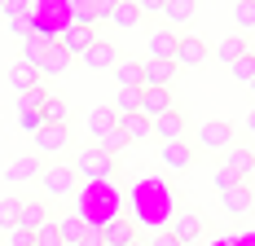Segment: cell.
Returning a JSON list of instances; mask_svg holds the SVG:
<instances>
[{"label":"cell","mask_w":255,"mask_h":246,"mask_svg":"<svg viewBox=\"0 0 255 246\" xmlns=\"http://www.w3.org/2000/svg\"><path fill=\"white\" fill-rule=\"evenodd\" d=\"M75 176H88V180H110V176H119V163H115V154H106L97 145H84L75 154Z\"/></svg>","instance_id":"1"},{"label":"cell","mask_w":255,"mask_h":246,"mask_svg":"<svg viewBox=\"0 0 255 246\" xmlns=\"http://www.w3.org/2000/svg\"><path fill=\"white\" fill-rule=\"evenodd\" d=\"M167 233H172L180 246H198V242H203V211L180 207L176 216H172V224H167Z\"/></svg>","instance_id":"2"},{"label":"cell","mask_w":255,"mask_h":246,"mask_svg":"<svg viewBox=\"0 0 255 246\" xmlns=\"http://www.w3.org/2000/svg\"><path fill=\"white\" fill-rule=\"evenodd\" d=\"M31 141H35L40 158H53V154H62V149L71 145V127L66 123H44L40 132H31Z\"/></svg>","instance_id":"3"},{"label":"cell","mask_w":255,"mask_h":246,"mask_svg":"<svg viewBox=\"0 0 255 246\" xmlns=\"http://www.w3.org/2000/svg\"><path fill=\"white\" fill-rule=\"evenodd\" d=\"M207 57H211V49H207L203 35H180V40H176V57H172V62H176V71H198Z\"/></svg>","instance_id":"4"},{"label":"cell","mask_w":255,"mask_h":246,"mask_svg":"<svg viewBox=\"0 0 255 246\" xmlns=\"http://www.w3.org/2000/svg\"><path fill=\"white\" fill-rule=\"evenodd\" d=\"M176 62H158V57H145L141 62V88H172L176 84Z\"/></svg>","instance_id":"5"},{"label":"cell","mask_w":255,"mask_h":246,"mask_svg":"<svg viewBox=\"0 0 255 246\" xmlns=\"http://www.w3.org/2000/svg\"><path fill=\"white\" fill-rule=\"evenodd\" d=\"M40 185H44V194L49 198H66L75 189V167H66V163H53L40 172Z\"/></svg>","instance_id":"6"},{"label":"cell","mask_w":255,"mask_h":246,"mask_svg":"<svg viewBox=\"0 0 255 246\" xmlns=\"http://www.w3.org/2000/svg\"><path fill=\"white\" fill-rule=\"evenodd\" d=\"M198 141H203V149H211V154H225V149L233 145V123L207 119L203 127H198Z\"/></svg>","instance_id":"7"},{"label":"cell","mask_w":255,"mask_h":246,"mask_svg":"<svg viewBox=\"0 0 255 246\" xmlns=\"http://www.w3.org/2000/svg\"><path fill=\"white\" fill-rule=\"evenodd\" d=\"M158 158H163V167L167 172H189L194 167V145L180 136V141H163L158 145Z\"/></svg>","instance_id":"8"},{"label":"cell","mask_w":255,"mask_h":246,"mask_svg":"<svg viewBox=\"0 0 255 246\" xmlns=\"http://www.w3.org/2000/svg\"><path fill=\"white\" fill-rule=\"evenodd\" d=\"M154 127V141H180L185 132H189V119H185V110H167V115H158V119L150 123Z\"/></svg>","instance_id":"9"},{"label":"cell","mask_w":255,"mask_h":246,"mask_svg":"<svg viewBox=\"0 0 255 246\" xmlns=\"http://www.w3.org/2000/svg\"><path fill=\"white\" fill-rule=\"evenodd\" d=\"M40 172H44V158H40V154H18V158L4 167V180L26 185V180H40Z\"/></svg>","instance_id":"10"},{"label":"cell","mask_w":255,"mask_h":246,"mask_svg":"<svg viewBox=\"0 0 255 246\" xmlns=\"http://www.w3.org/2000/svg\"><path fill=\"white\" fill-rule=\"evenodd\" d=\"M220 202H225V211H233V216H251L255 211V194L247 180H238V185H229V189H220Z\"/></svg>","instance_id":"11"},{"label":"cell","mask_w":255,"mask_h":246,"mask_svg":"<svg viewBox=\"0 0 255 246\" xmlns=\"http://www.w3.org/2000/svg\"><path fill=\"white\" fill-rule=\"evenodd\" d=\"M79 62H84L88 71H110V66L119 62V53H115V44H110V40H93L88 49L79 53Z\"/></svg>","instance_id":"12"},{"label":"cell","mask_w":255,"mask_h":246,"mask_svg":"<svg viewBox=\"0 0 255 246\" xmlns=\"http://www.w3.org/2000/svg\"><path fill=\"white\" fill-rule=\"evenodd\" d=\"M176 101H172V88H141V110L136 115H145V119H158V115H167Z\"/></svg>","instance_id":"13"},{"label":"cell","mask_w":255,"mask_h":246,"mask_svg":"<svg viewBox=\"0 0 255 246\" xmlns=\"http://www.w3.org/2000/svg\"><path fill=\"white\" fill-rule=\"evenodd\" d=\"M225 167H229L238 180H251V176H255V149H247V145H229V149H225Z\"/></svg>","instance_id":"14"},{"label":"cell","mask_w":255,"mask_h":246,"mask_svg":"<svg viewBox=\"0 0 255 246\" xmlns=\"http://www.w3.org/2000/svg\"><path fill=\"white\" fill-rule=\"evenodd\" d=\"M53 40H57L53 31H44V26H35V31H31V35L22 40V62H31V66H40V62H44V53H49V44H53Z\"/></svg>","instance_id":"15"},{"label":"cell","mask_w":255,"mask_h":246,"mask_svg":"<svg viewBox=\"0 0 255 246\" xmlns=\"http://www.w3.org/2000/svg\"><path fill=\"white\" fill-rule=\"evenodd\" d=\"M132 242H136V233H132V224L124 216L102 220V246H132Z\"/></svg>","instance_id":"16"},{"label":"cell","mask_w":255,"mask_h":246,"mask_svg":"<svg viewBox=\"0 0 255 246\" xmlns=\"http://www.w3.org/2000/svg\"><path fill=\"white\" fill-rule=\"evenodd\" d=\"M71 62H75V57H71V53H66L62 44H57V40H53V44H49V53H44V62H40V79L66 75V71H71Z\"/></svg>","instance_id":"17"},{"label":"cell","mask_w":255,"mask_h":246,"mask_svg":"<svg viewBox=\"0 0 255 246\" xmlns=\"http://www.w3.org/2000/svg\"><path fill=\"white\" fill-rule=\"evenodd\" d=\"M93 40H97V26H62V49L71 53V57H79Z\"/></svg>","instance_id":"18"},{"label":"cell","mask_w":255,"mask_h":246,"mask_svg":"<svg viewBox=\"0 0 255 246\" xmlns=\"http://www.w3.org/2000/svg\"><path fill=\"white\" fill-rule=\"evenodd\" d=\"M198 13V0H167L163 4V26H189Z\"/></svg>","instance_id":"19"},{"label":"cell","mask_w":255,"mask_h":246,"mask_svg":"<svg viewBox=\"0 0 255 246\" xmlns=\"http://www.w3.org/2000/svg\"><path fill=\"white\" fill-rule=\"evenodd\" d=\"M119 132L128 136V145H136V141H154V127L145 115H119Z\"/></svg>","instance_id":"20"},{"label":"cell","mask_w":255,"mask_h":246,"mask_svg":"<svg viewBox=\"0 0 255 246\" xmlns=\"http://www.w3.org/2000/svg\"><path fill=\"white\" fill-rule=\"evenodd\" d=\"M176 31H167V26H158V31H154L150 35V57H158V62H172V57H176Z\"/></svg>","instance_id":"21"},{"label":"cell","mask_w":255,"mask_h":246,"mask_svg":"<svg viewBox=\"0 0 255 246\" xmlns=\"http://www.w3.org/2000/svg\"><path fill=\"white\" fill-rule=\"evenodd\" d=\"M9 84H13L18 93H26V88H35V84H44V79H40V66H31V62L18 57V62L9 66Z\"/></svg>","instance_id":"22"},{"label":"cell","mask_w":255,"mask_h":246,"mask_svg":"<svg viewBox=\"0 0 255 246\" xmlns=\"http://www.w3.org/2000/svg\"><path fill=\"white\" fill-rule=\"evenodd\" d=\"M119 127V115L110 110V106H97L93 115H88V132H93V141H102V136H110Z\"/></svg>","instance_id":"23"},{"label":"cell","mask_w":255,"mask_h":246,"mask_svg":"<svg viewBox=\"0 0 255 246\" xmlns=\"http://www.w3.org/2000/svg\"><path fill=\"white\" fill-rule=\"evenodd\" d=\"M247 53H251V44H247V35L238 31V35H225V40H220L216 57H220L225 66H233V62H238V57H247Z\"/></svg>","instance_id":"24"},{"label":"cell","mask_w":255,"mask_h":246,"mask_svg":"<svg viewBox=\"0 0 255 246\" xmlns=\"http://www.w3.org/2000/svg\"><path fill=\"white\" fill-rule=\"evenodd\" d=\"M44 220H53V216H49V202H44V198H35V202H22V216H18V224H22V229H31V233H35Z\"/></svg>","instance_id":"25"},{"label":"cell","mask_w":255,"mask_h":246,"mask_svg":"<svg viewBox=\"0 0 255 246\" xmlns=\"http://www.w3.org/2000/svg\"><path fill=\"white\" fill-rule=\"evenodd\" d=\"M84 233H88V220H84V216H62V220H57V238H62V246H75Z\"/></svg>","instance_id":"26"},{"label":"cell","mask_w":255,"mask_h":246,"mask_svg":"<svg viewBox=\"0 0 255 246\" xmlns=\"http://www.w3.org/2000/svg\"><path fill=\"white\" fill-rule=\"evenodd\" d=\"M110 71H115V79H119V88H141V62H136V57L115 62Z\"/></svg>","instance_id":"27"},{"label":"cell","mask_w":255,"mask_h":246,"mask_svg":"<svg viewBox=\"0 0 255 246\" xmlns=\"http://www.w3.org/2000/svg\"><path fill=\"white\" fill-rule=\"evenodd\" d=\"M110 22L119 26V31H132V26L141 22V9H136V0H119V4H115V13H110Z\"/></svg>","instance_id":"28"},{"label":"cell","mask_w":255,"mask_h":246,"mask_svg":"<svg viewBox=\"0 0 255 246\" xmlns=\"http://www.w3.org/2000/svg\"><path fill=\"white\" fill-rule=\"evenodd\" d=\"M40 115H44V123H66V119H71V106L57 97V93H49L44 106H40Z\"/></svg>","instance_id":"29"},{"label":"cell","mask_w":255,"mask_h":246,"mask_svg":"<svg viewBox=\"0 0 255 246\" xmlns=\"http://www.w3.org/2000/svg\"><path fill=\"white\" fill-rule=\"evenodd\" d=\"M110 110H115V115H136V110H141V88H119Z\"/></svg>","instance_id":"30"},{"label":"cell","mask_w":255,"mask_h":246,"mask_svg":"<svg viewBox=\"0 0 255 246\" xmlns=\"http://www.w3.org/2000/svg\"><path fill=\"white\" fill-rule=\"evenodd\" d=\"M233 26L238 31H255V0H233Z\"/></svg>","instance_id":"31"},{"label":"cell","mask_w":255,"mask_h":246,"mask_svg":"<svg viewBox=\"0 0 255 246\" xmlns=\"http://www.w3.org/2000/svg\"><path fill=\"white\" fill-rule=\"evenodd\" d=\"M18 216H22V198H0V229H18Z\"/></svg>","instance_id":"32"},{"label":"cell","mask_w":255,"mask_h":246,"mask_svg":"<svg viewBox=\"0 0 255 246\" xmlns=\"http://www.w3.org/2000/svg\"><path fill=\"white\" fill-rule=\"evenodd\" d=\"M44 97H49V88H44V84H35V88L18 93V110H40V106H44Z\"/></svg>","instance_id":"33"},{"label":"cell","mask_w":255,"mask_h":246,"mask_svg":"<svg viewBox=\"0 0 255 246\" xmlns=\"http://www.w3.org/2000/svg\"><path fill=\"white\" fill-rule=\"evenodd\" d=\"M229 75L238 79V84H251V79H255V53H247V57H238V62L229 66Z\"/></svg>","instance_id":"34"},{"label":"cell","mask_w":255,"mask_h":246,"mask_svg":"<svg viewBox=\"0 0 255 246\" xmlns=\"http://www.w3.org/2000/svg\"><path fill=\"white\" fill-rule=\"evenodd\" d=\"M0 13H4V18H31V13H35V0H4Z\"/></svg>","instance_id":"35"},{"label":"cell","mask_w":255,"mask_h":246,"mask_svg":"<svg viewBox=\"0 0 255 246\" xmlns=\"http://www.w3.org/2000/svg\"><path fill=\"white\" fill-rule=\"evenodd\" d=\"M35 246H62V238H57V220H44L40 229H35Z\"/></svg>","instance_id":"36"},{"label":"cell","mask_w":255,"mask_h":246,"mask_svg":"<svg viewBox=\"0 0 255 246\" xmlns=\"http://www.w3.org/2000/svg\"><path fill=\"white\" fill-rule=\"evenodd\" d=\"M18 127L31 136V132H40V127H44V115H40V110H18Z\"/></svg>","instance_id":"37"},{"label":"cell","mask_w":255,"mask_h":246,"mask_svg":"<svg viewBox=\"0 0 255 246\" xmlns=\"http://www.w3.org/2000/svg\"><path fill=\"white\" fill-rule=\"evenodd\" d=\"M93 145H97V149H106V154H119V149L128 145V136H124V132H119V127H115L110 136H102V141H93Z\"/></svg>","instance_id":"38"},{"label":"cell","mask_w":255,"mask_h":246,"mask_svg":"<svg viewBox=\"0 0 255 246\" xmlns=\"http://www.w3.org/2000/svg\"><path fill=\"white\" fill-rule=\"evenodd\" d=\"M115 4H119V0H88V9H93V22H110Z\"/></svg>","instance_id":"39"},{"label":"cell","mask_w":255,"mask_h":246,"mask_svg":"<svg viewBox=\"0 0 255 246\" xmlns=\"http://www.w3.org/2000/svg\"><path fill=\"white\" fill-rule=\"evenodd\" d=\"M9 246H35V233L18 224V229H9Z\"/></svg>","instance_id":"40"},{"label":"cell","mask_w":255,"mask_h":246,"mask_svg":"<svg viewBox=\"0 0 255 246\" xmlns=\"http://www.w3.org/2000/svg\"><path fill=\"white\" fill-rule=\"evenodd\" d=\"M163 4H167V0H136L141 18H163Z\"/></svg>","instance_id":"41"},{"label":"cell","mask_w":255,"mask_h":246,"mask_svg":"<svg viewBox=\"0 0 255 246\" xmlns=\"http://www.w3.org/2000/svg\"><path fill=\"white\" fill-rule=\"evenodd\" d=\"M9 31H13V35H31V31H35V18H9Z\"/></svg>","instance_id":"42"},{"label":"cell","mask_w":255,"mask_h":246,"mask_svg":"<svg viewBox=\"0 0 255 246\" xmlns=\"http://www.w3.org/2000/svg\"><path fill=\"white\" fill-rule=\"evenodd\" d=\"M141 246H180V242L172 238V233H167V229H158V233H150V238H145Z\"/></svg>","instance_id":"43"},{"label":"cell","mask_w":255,"mask_h":246,"mask_svg":"<svg viewBox=\"0 0 255 246\" xmlns=\"http://www.w3.org/2000/svg\"><path fill=\"white\" fill-rule=\"evenodd\" d=\"M229 185H238V176H233L229 167L220 163V167H216V189H229Z\"/></svg>","instance_id":"44"},{"label":"cell","mask_w":255,"mask_h":246,"mask_svg":"<svg viewBox=\"0 0 255 246\" xmlns=\"http://www.w3.org/2000/svg\"><path fill=\"white\" fill-rule=\"evenodd\" d=\"M75 246H102V229H97V224H88V233H84Z\"/></svg>","instance_id":"45"},{"label":"cell","mask_w":255,"mask_h":246,"mask_svg":"<svg viewBox=\"0 0 255 246\" xmlns=\"http://www.w3.org/2000/svg\"><path fill=\"white\" fill-rule=\"evenodd\" d=\"M247 132H251V136H255V106H251V110H247Z\"/></svg>","instance_id":"46"},{"label":"cell","mask_w":255,"mask_h":246,"mask_svg":"<svg viewBox=\"0 0 255 246\" xmlns=\"http://www.w3.org/2000/svg\"><path fill=\"white\" fill-rule=\"evenodd\" d=\"M247 44H251V53H255V35H247Z\"/></svg>","instance_id":"47"},{"label":"cell","mask_w":255,"mask_h":246,"mask_svg":"<svg viewBox=\"0 0 255 246\" xmlns=\"http://www.w3.org/2000/svg\"><path fill=\"white\" fill-rule=\"evenodd\" d=\"M247 88H251V97H255V79H251V84H247Z\"/></svg>","instance_id":"48"},{"label":"cell","mask_w":255,"mask_h":246,"mask_svg":"<svg viewBox=\"0 0 255 246\" xmlns=\"http://www.w3.org/2000/svg\"><path fill=\"white\" fill-rule=\"evenodd\" d=\"M132 246H141V242H132Z\"/></svg>","instance_id":"49"},{"label":"cell","mask_w":255,"mask_h":246,"mask_svg":"<svg viewBox=\"0 0 255 246\" xmlns=\"http://www.w3.org/2000/svg\"><path fill=\"white\" fill-rule=\"evenodd\" d=\"M0 4H4V0H0Z\"/></svg>","instance_id":"50"}]
</instances>
